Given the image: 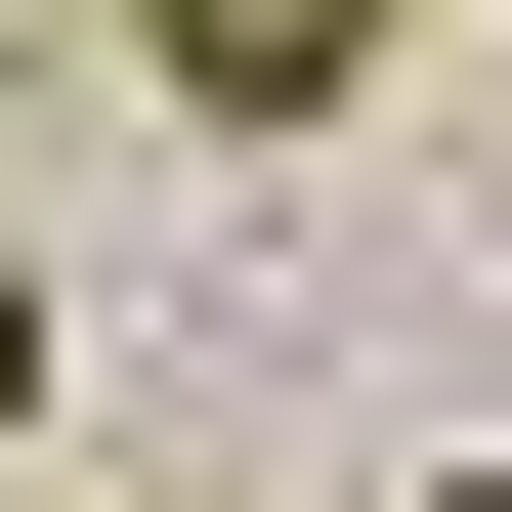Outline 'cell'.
I'll return each mask as SVG.
<instances>
[{
    "mask_svg": "<svg viewBox=\"0 0 512 512\" xmlns=\"http://www.w3.org/2000/svg\"><path fill=\"white\" fill-rule=\"evenodd\" d=\"M128 43H171L214 128H342V86H384V0H128Z\"/></svg>",
    "mask_w": 512,
    "mask_h": 512,
    "instance_id": "6da1fadb",
    "label": "cell"
},
{
    "mask_svg": "<svg viewBox=\"0 0 512 512\" xmlns=\"http://www.w3.org/2000/svg\"><path fill=\"white\" fill-rule=\"evenodd\" d=\"M43 342H86V299H43V256H0V384H43Z\"/></svg>",
    "mask_w": 512,
    "mask_h": 512,
    "instance_id": "7a4b0ae2",
    "label": "cell"
},
{
    "mask_svg": "<svg viewBox=\"0 0 512 512\" xmlns=\"http://www.w3.org/2000/svg\"><path fill=\"white\" fill-rule=\"evenodd\" d=\"M427 512H512V470H427Z\"/></svg>",
    "mask_w": 512,
    "mask_h": 512,
    "instance_id": "3957f363",
    "label": "cell"
}]
</instances>
